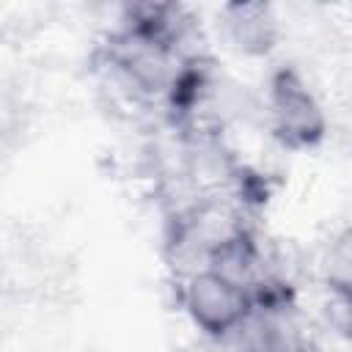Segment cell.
<instances>
[{
  "mask_svg": "<svg viewBox=\"0 0 352 352\" xmlns=\"http://www.w3.org/2000/svg\"><path fill=\"white\" fill-rule=\"evenodd\" d=\"M267 118L275 140L292 151L314 148L327 135L324 107L294 66L272 72L267 85Z\"/></svg>",
  "mask_w": 352,
  "mask_h": 352,
  "instance_id": "1",
  "label": "cell"
},
{
  "mask_svg": "<svg viewBox=\"0 0 352 352\" xmlns=\"http://www.w3.org/2000/svg\"><path fill=\"white\" fill-rule=\"evenodd\" d=\"M182 305L192 324L209 338L226 341L256 311V297L242 283L204 267L182 280Z\"/></svg>",
  "mask_w": 352,
  "mask_h": 352,
  "instance_id": "2",
  "label": "cell"
},
{
  "mask_svg": "<svg viewBox=\"0 0 352 352\" xmlns=\"http://www.w3.org/2000/svg\"><path fill=\"white\" fill-rule=\"evenodd\" d=\"M223 28L228 41L245 55H267L280 36L275 8L261 0L223 6Z\"/></svg>",
  "mask_w": 352,
  "mask_h": 352,
  "instance_id": "3",
  "label": "cell"
}]
</instances>
